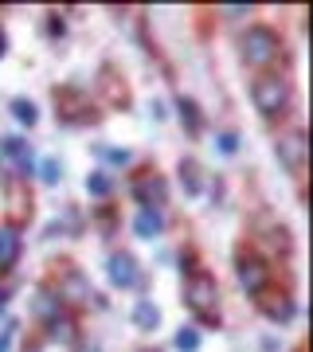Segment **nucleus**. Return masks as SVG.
Wrapping results in <instances>:
<instances>
[{
  "label": "nucleus",
  "instance_id": "23",
  "mask_svg": "<svg viewBox=\"0 0 313 352\" xmlns=\"http://www.w3.org/2000/svg\"><path fill=\"white\" fill-rule=\"evenodd\" d=\"M4 51H8V47H4V36H0V55H4Z\"/></svg>",
  "mask_w": 313,
  "mask_h": 352
},
{
  "label": "nucleus",
  "instance_id": "9",
  "mask_svg": "<svg viewBox=\"0 0 313 352\" xmlns=\"http://www.w3.org/2000/svg\"><path fill=\"white\" fill-rule=\"evenodd\" d=\"M20 258V231L16 227H0V270L16 266Z\"/></svg>",
  "mask_w": 313,
  "mask_h": 352
},
{
  "label": "nucleus",
  "instance_id": "7",
  "mask_svg": "<svg viewBox=\"0 0 313 352\" xmlns=\"http://www.w3.org/2000/svg\"><path fill=\"white\" fill-rule=\"evenodd\" d=\"M0 161L16 168L20 176H32V153H28V141L20 138H4L0 141Z\"/></svg>",
  "mask_w": 313,
  "mask_h": 352
},
{
  "label": "nucleus",
  "instance_id": "16",
  "mask_svg": "<svg viewBox=\"0 0 313 352\" xmlns=\"http://www.w3.org/2000/svg\"><path fill=\"white\" fill-rule=\"evenodd\" d=\"M180 122H184L192 133H200V110H196V102L180 98Z\"/></svg>",
  "mask_w": 313,
  "mask_h": 352
},
{
  "label": "nucleus",
  "instance_id": "17",
  "mask_svg": "<svg viewBox=\"0 0 313 352\" xmlns=\"http://www.w3.org/2000/svg\"><path fill=\"white\" fill-rule=\"evenodd\" d=\"M176 349L180 352H196L200 349V333H196V329H180V333H176Z\"/></svg>",
  "mask_w": 313,
  "mask_h": 352
},
{
  "label": "nucleus",
  "instance_id": "20",
  "mask_svg": "<svg viewBox=\"0 0 313 352\" xmlns=\"http://www.w3.org/2000/svg\"><path fill=\"white\" fill-rule=\"evenodd\" d=\"M55 180H59V164L43 161V184H55Z\"/></svg>",
  "mask_w": 313,
  "mask_h": 352
},
{
  "label": "nucleus",
  "instance_id": "2",
  "mask_svg": "<svg viewBox=\"0 0 313 352\" xmlns=\"http://www.w3.org/2000/svg\"><path fill=\"white\" fill-rule=\"evenodd\" d=\"M239 51H243V63H250V67H270V63L278 59V51H282V39H278L274 28L255 24L250 32H243V39H239Z\"/></svg>",
  "mask_w": 313,
  "mask_h": 352
},
{
  "label": "nucleus",
  "instance_id": "19",
  "mask_svg": "<svg viewBox=\"0 0 313 352\" xmlns=\"http://www.w3.org/2000/svg\"><path fill=\"white\" fill-rule=\"evenodd\" d=\"M196 173H200L196 164H184V184H188V188H192V192L200 188V176H196Z\"/></svg>",
  "mask_w": 313,
  "mask_h": 352
},
{
  "label": "nucleus",
  "instance_id": "11",
  "mask_svg": "<svg viewBox=\"0 0 313 352\" xmlns=\"http://www.w3.org/2000/svg\"><path fill=\"white\" fill-rule=\"evenodd\" d=\"M63 298H71V302H94L98 294H90V286H87V278L83 274H67L63 278Z\"/></svg>",
  "mask_w": 313,
  "mask_h": 352
},
{
  "label": "nucleus",
  "instance_id": "5",
  "mask_svg": "<svg viewBox=\"0 0 313 352\" xmlns=\"http://www.w3.org/2000/svg\"><path fill=\"white\" fill-rule=\"evenodd\" d=\"M278 161L286 164L290 173H301V168H305V133H301V129L278 138Z\"/></svg>",
  "mask_w": 313,
  "mask_h": 352
},
{
  "label": "nucleus",
  "instance_id": "3",
  "mask_svg": "<svg viewBox=\"0 0 313 352\" xmlns=\"http://www.w3.org/2000/svg\"><path fill=\"white\" fill-rule=\"evenodd\" d=\"M250 98H255V110L263 113V118H278V113H286V106H290V78H282V75L255 78Z\"/></svg>",
  "mask_w": 313,
  "mask_h": 352
},
{
  "label": "nucleus",
  "instance_id": "6",
  "mask_svg": "<svg viewBox=\"0 0 313 352\" xmlns=\"http://www.w3.org/2000/svg\"><path fill=\"white\" fill-rule=\"evenodd\" d=\"M106 274H110V282L118 289H129V286H138V263H133V254H125V251H118V254H110V263H106Z\"/></svg>",
  "mask_w": 313,
  "mask_h": 352
},
{
  "label": "nucleus",
  "instance_id": "1",
  "mask_svg": "<svg viewBox=\"0 0 313 352\" xmlns=\"http://www.w3.org/2000/svg\"><path fill=\"white\" fill-rule=\"evenodd\" d=\"M184 305L204 325H219V286L212 274H192L184 286Z\"/></svg>",
  "mask_w": 313,
  "mask_h": 352
},
{
  "label": "nucleus",
  "instance_id": "10",
  "mask_svg": "<svg viewBox=\"0 0 313 352\" xmlns=\"http://www.w3.org/2000/svg\"><path fill=\"white\" fill-rule=\"evenodd\" d=\"M161 227H164V219H161V212H157V208H153V212H145V208H141V212L133 215V231H138L141 239L161 235Z\"/></svg>",
  "mask_w": 313,
  "mask_h": 352
},
{
  "label": "nucleus",
  "instance_id": "18",
  "mask_svg": "<svg viewBox=\"0 0 313 352\" xmlns=\"http://www.w3.org/2000/svg\"><path fill=\"white\" fill-rule=\"evenodd\" d=\"M87 192H90V196H106V192H110V180H106L102 173H94L87 180Z\"/></svg>",
  "mask_w": 313,
  "mask_h": 352
},
{
  "label": "nucleus",
  "instance_id": "8",
  "mask_svg": "<svg viewBox=\"0 0 313 352\" xmlns=\"http://www.w3.org/2000/svg\"><path fill=\"white\" fill-rule=\"evenodd\" d=\"M133 196H138V204L145 208V212H153V204H164L169 188H164L161 176H141L138 184H133Z\"/></svg>",
  "mask_w": 313,
  "mask_h": 352
},
{
  "label": "nucleus",
  "instance_id": "4",
  "mask_svg": "<svg viewBox=\"0 0 313 352\" xmlns=\"http://www.w3.org/2000/svg\"><path fill=\"white\" fill-rule=\"evenodd\" d=\"M235 278L250 298H259V294H266V286H270V266H266V258H259V254L239 251L235 254Z\"/></svg>",
  "mask_w": 313,
  "mask_h": 352
},
{
  "label": "nucleus",
  "instance_id": "14",
  "mask_svg": "<svg viewBox=\"0 0 313 352\" xmlns=\"http://www.w3.org/2000/svg\"><path fill=\"white\" fill-rule=\"evenodd\" d=\"M12 118L20 122V126H36V122H39L36 102H32V98H16V102H12Z\"/></svg>",
  "mask_w": 313,
  "mask_h": 352
},
{
  "label": "nucleus",
  "instance_id": "22",
  "mask_svg": "<svg viewBox=\"0 0 313 352\" xmlns=\"http://www.w3.org/2000/svg\"><path fill=\"white\" fill-rule=\"evenodd\" d=\"M12 337H16V329L8 325L4 333H0V352H8V344H12Z\"/></svg>",
  "mask_w": 313,
  "mask_h": 352
},
{
  "label": "nucleus",
  "instance_id": "12",
  "mask_svg": "<svg viewBox=\"0 0 313 352\" xmlns=\"http://www.w3.org/2000/svg\"><path fill=\"white\" fill-rule=\"evenodd\" d=\"M133 325L145 329V333H153V329L161 325V309H157L153 302H145V298H141V302L133 305Z\"/></svg>",
  "mask_w": 313,
  "mask_h": 352
},
{
  "label": "nucleus",
  "instance_id": "13",
  "mask_svg": "<svg viewBox=\"0 0 313 352\" xmlns=\"http://www.w3.org/2000/svg\"><path fill=\"white\" fill-rule=\"evenodd\" d=\"M59 309H63V302H59V298H51L47 289H39L36 302H32V314L43 317V321H55V317H59Z\"/></svg>",
  "mask_w": 313,
  "mask_h": 352
},
{
  "label": "nucleus",
  "instance_id": "21",
  "mask_svg": "<svg viewBox=\"0 0 313 352\" xmlns=\"http://www.w3.org/2000/svg\"><path fill=\"white\" fill-rule=\"evenodd\" d=\"M215 145H219L224 153H235V133H219V138H215Z\"/></svg>",
  "mask_w": 313,
  "mask_h": 352
},
{
  "label": "nucleus",
  "instance_id": "15",
  "mask_svg": "<svg viewBox=\"0 0 313 352\" xmlns=\"http://www.w3.org/2000/svg\"><path fill=\"white\" fill-rule=\"evenodd\" d=\"M263 314L270 317V321H290V317H294V302H290V298H282V302H266L263 298Z\"/></svg>",
  "mask_w": 313,
  "mask_h": 352
}]
</instances>
